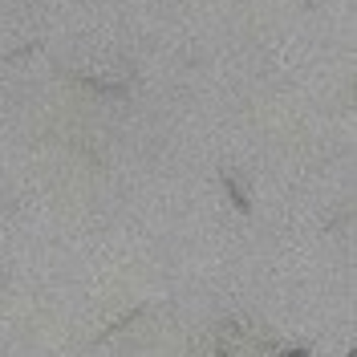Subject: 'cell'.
Here are the masks:
<instances>
[{
  "instance_id": "cell-5",
  "label": "cell",
  "mask_w": 357,
  "mask_h": 357,
  "mask_svg": "<svg viewBox=\"0 0 357 357\" xmlns=\"http://www.w3.org/2000/svg\"><path fill=\"white\" fill-rule=\"evenodd\" d=\"M215 357H227V349H223V345H220V349H215Z\"/></svg>"
},
{
  "instance_id": "cell-3",
  "label": "cell",
  "mask_w": 357,
  "mask_h": 357,
  "mask_svg": "<svg viewBox=\"0 0 357 357\" xmlns=\"http://www.w3.org/2000/svg\"><path fill=\"white\" fill-rule=\"evenodd\" d=\"M138 312H142V309H130V312H122V317H118V321H114V325H106V329H102V333H98V341H106V337L122 333V329H126V325H130V321H138Z\"/></svg>"
},
{
  "instance_id": "cell-7",
  "label": "cell",
  "mask_w": 357,
  "mask_h": 357,
  "mask_svg": "<svg viewBox=\"0 0 357 357\" xmlns=\"http://www.w3.org/2000/svg\"><path fill=\"white\" fill-rule=\"evenodd\" d=\"M345 357H357V354H354V349H349V354H345Z\"/></svg>"
},
{
  "instance_id": "cell-6",
  "label": "cell",
  "mask_w": 357,
  "mask_h": 357,
  "mask_svg": "<svg viewBox=\"0 0 357 357\" xmlns=\"http://www.w3.org/2000/svg\"><path fill=\"white\" fill-rule=\"evenodd\" d=\"M312 4H317V0H305V8H312Z\"/></svg>"
},
{
  "instance_id": "cell-1",
  "label": "cell",
  "mask_w": 357,
  "mask_h": 357,
  "mask_svg": "<svg viewBox=\"0 0 357 357\" xmlns=\"http://www.w3.org/2000/svg\"><path fill=\"white\" fill-rule=\"evenodd\" d=\"M77 86H86V89H93V93H106V98H126L130 93V86L126 82H98V77H86V73H69Z\"/></svg>"
},
{
  "instance_id": "cell-2",
  "label": "cell",
  "mask_w": 357,
  "mask_h": 357,
  "mask_svg": "<svg viewBox=\"0 0 357 357\" xmlns=\"http://www.w3.org/2000/svg\"><path fill=\"white\" fill-rule=\"evenodd\" d=\"M220 183H223V191H227V199L236 203V211L240 215H252V199H248V191L240 187V178L231 175V171H220Z\"/></svg>"
},
{
  "instance_id": "cell-4",
  "label": "cell",
  "mask_w": 357,
  "mask_h": 357,
  "mask_svg": "<svg viewBox=\"0 0 357 357\" xmlns=\"http://www.w3.org/2000/svg\"><path fill=\"white\" fill-rule=\"evenodd\" d=\"M312 349L309 345H292V349H284V354H276V357H309Z\"/></svg>"
}]
</instances>
